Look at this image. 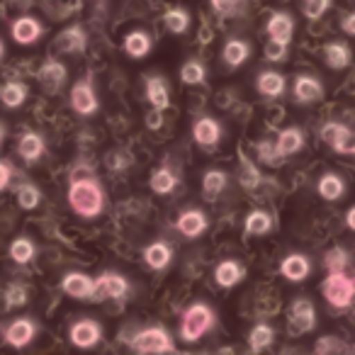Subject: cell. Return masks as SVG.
<instances>
[{"label":"cell","instance_id":"obj_1","mask_svg":"<svg viewBox=\"0 0 355 355\" xmlns=\"http://www.w3.org/2000/svg\"><path fill=\"white\" fill-rule=\"evenodd\" d=\"M69 207L83 219H95L103 214L105 190H103V185H100L98 178L88 175V178H78V180H71Z\"/></svg>","mask_w":355,"mask_h":355},{"label":"cell","instance_id":"obj_2","mask_svg":"<svg viewBox=\"0 0 355 355\" xmlns=\"http://www.w3.org/2000/svg\"><path fill=\"white\" fill-rule=\"evenodd\" d=\"M217 324V311L207 302H193L180 316V338L185 343H198Z\"/></svg>","mask_w":355,"mask_h":355},{"label":"cell","instance_id":"obj_3","mask_svg":"<svg viewBox=\"0 0 355 355\" xmlns=\"http://www.w3.org/2000/svg\"><path fill=\"white\" fill-rule=\"evenodd\" d=\"M321 295L336 309H345L353 304L355 300V280H350L343 270L340 272H329V277L321 285Z\"/></svg>","mask_w":355,"mask_h":355},{"label":"cell","instance_id":"obj_4","mask_svg":"<svg viewBox=\"0 0 355 355\" xmlns=\"http://www.w3.org/2000/svg\"><path fill=\"white\" fill-rule=\"evenodd\" d=\"M134 353H175V340L163 326L141 329L132 340Z\"/></svg>","mask_w":355,"mask_h":355},{"label":"cell","instance_id":"obj_5","mask_svg":"<svg viewBox=\"0 0 355 355\" xmlns=\"http://www.w3.org/2000/svg\"><path fill=\"white\" fill-rule=\"evenodd\" d=\"M69 103H71V110L80 117H93L95 112L100 110V100H98V93L93 88V80L90 76L85 78L76 80L71 85V93H69Z\"/></svg>","mask_w":355,"mask_h":355},{"label":"cell","instance_id":"obj_6","mask_svg":"<svg viewBox=\"0 0 355 355\" xmlns=\"http://www.w3.org/2000/svg\"><path fill=\"white\" fill-rule=\"evenodd\" d=\"M132 292V282L122 275V272L105 270L103 275H98L95 280V295L93 302H105V300H127Z\"/></svg>","mask_w":355,"mask_h":355},{"label":"cell","instance_id":"obj_7","mask_svg":"<svg viewBox=\"0 0 355 355\" xmlns=\"http://www.w3.org/2000/svg\"><path fill=\"white\" fill-rule=\"evenodd\" d=\"M316 326V309L309 300L300 297V300L292 302L290 306V319H287V331L292 336H302L306 331H314Z\"/></svg>","mask_w":355,"mask_h":355},{"label":"cell","instance_id":"obj_8","mask_svg":"<svg viewBox=\"0 0 355 355\" xmlns=\"http://www.w3.org/2000/svg\"><path fill=\"white\" fill-rule=\"evenodd\" d=\"M69 340H71V345H76V348H83V350L95 348V345L103 340V326H100V321L88 319V316H85V319H78L71 324Z\"/></svg>","mask_w":355,"mask_h":355},{"label":"cell","instance_id":"obj_9","mask_svg":"<svg viewBox=\"0 0 355 355\" xmlns=\"http://www.w3.org/2000/svg\"><path fill=\"white\" fill-rule=\"evenodd\" d=\"M37 331H40V326L32 316H20L3 329V340L12 348H27L37 338Z\"/></svg>","mask_w":355,"mask_h":355},{"label":"cell","instance_id":"obj_10","mask_svg":"<svg viewBox=\"0 0 355 355\" xmlns=\"http://www.w3.org/2000/svg\"><path fill=\"white\" fill-rule=\"evenodd\" d=\"M222 137H224V129H222V122H219V119L209 117V114L195 119L193 139H195V144H198L200 148H205V151H212V148L219 146Z\"/></svg>","mask_w":355,"mask_h":355},{"label":"cell","instance_id":"obj_11","mask_svg":"<svg viewBox=\"0 0 355 355\" xmlns=\"http://www.w3.org/2000/svg\"><path fill=\"white\" fill-rule=\"evenodd\" d=\"M321 141L329 144L338 153H353L355 151V134L340 122H326L319 132Z\"/></svg>","mask_w":355,"mask_h":355},{"label":"cell","instance_id":"obj_12","mask_svg":"<svg viewBox=\"0 0 355 355\" xmlns=\"http://www.w3.org/2000/svg\"><path fill=\"white\" fill-rule=\"evenodd\" d=\"M61 290L66 292L69 297L78 302H93L95 295V280L88 275V272H80V270H71L61 277Z\"/></svg>","mask_w":355,"mask_h":355},{"label":"cell","instance_id":"obj_13","mask_svg":"<svg viewBox=\"0 0 355 355\" xmlns=\"http://www.w3.org/2000/svg\"><path fill=\"white\" fill-rule=\"evenodd\" d=\"M10 37L20 46H32L35 42H40L42 37H44V25H42V20H37V17L22 15L10 25Z\"/></svg>","mask_w":355,"mask_h":355},{"label":"cell","instance_id":"obj_14","mask_svg":"<svg viewBox=\"0 0 355 355\" xmlns=\"http://www.w3.org/2000/svg\"><path fill=\"white\" fill-rule=\"evenodd\" d=\"M56 49L64 51V54H71V56L85 54V49H88V32H85L80 25L66 27V30H61L59 37H56Z\"/></svg>","mask_w":355,"mask_h":355},{"label":"cell","instance_id":"obj_15","mask_svg":"<svg viewBox=\"0 0 355 355\" xmlns=\"http://www.w3.org/2000/svg\"><path fill=\"white\" fill-rule=\"evenodd\" d=\"M37 80H40L46 93H56L69 80V69L59 59H46L37 71Z\"/></svg>","mask_w":355,"mask_h":355},{"label":"cell","instance_id":"obj_16","mask_svg":"<svg viewBox=\"0 0 355 355\" xmlns=\"http://www.w3.org/2000/svg\"><path fill=\"white\" fill-rule=\"evenodd\" d=\"M175 229L183 234L185 239H198L209 229V219H207V214L198 207L185 209V212H180V217L175 219Z\"/></svg>","mask_w":355,"mask_h":355},{"label":"cell","instance_id":"obj_17","mask_svg":"<svg viewBox=\"0 0 355 355\" xmlns=\"http://www.w3.org/2000/svg\"><path fill=\"white\" fill-rule=\"evenodd\" d=\"M292 95L300 105H314L316 100L324 98V85L316 76L300 73L292 83Z\"/></svg>","mask_w":355,"mask_h":355},{"label":"cell","instance_id":"obj_18","mask_svg":"<svg viewBox=\"0 0 355 355\" xmlns=\"http://www.w3.org/2000/svg\"><path fill=\"white\" fill-rule=\"evenodd\" d=\"M243 277H246V268H243V263L234 261V258L217 263V268H214V282L219 287H224V290H232V287L241 285Z\"/></svg>","mask_w":355,"mask_h":355},{"label":"cell","instance_id":"obj_19","mask_svg":"<svg viewBox=\"0 0 355 355\" xmlns=\"http://www.w3.org/2000/svg\"><path fill=\"white\" fill-rule=\"evenodd\" d=\"M44 153H46V141L40 132H25L20 137V141H17V156L25 163H30V166H35Z\"/></svg>","mask_w":355,"mask_h":355},{"label":"cell","instance_id":"obj_20","mask_svg":"<svg viewBox=\"0 0 355 355\" xmlns=\"http://www.w3.org/2000/svg\"><path fill=\"white\" fill-rule=\"evenodd\" d=\"M280 272H282V277L290 282H304L311 272V261L304 253H290V256L282 258Z\"/></svg>","mask_w":355,"mask_h":355},{"label":"cell","instance_id":"obj_21","mask_svg":"<svg viewBox=\"0 0 355 355\" xmlns=\"http://www.w3.org/2000/svg\"><path fill=\"white\" fill-rule=\"evenodd\" d=\"M251 42L246 40H239V37H232V40L224 44L222 49V61L227 64L229 71H236L241 69L243 64L248 61V56H251Z\"/></svg>","mask_w":355,"mask_h":355},{"label":"cell","instance_id":"obj_22","mask_svg":"<svg viewBox=\"0 0 355 355\" xmlns=\"http://www.w3.org/2000/svg\"><path fill=\"white\" fill-rule=\"evenodd\" d=\"M144 263H146L151 270L163 272L171 268L173 263V248L168 241H153L144 248Z\"/></svg>","mask_w":355,"mask_h":355},{"label":"cell","instance_id":"obj_23","mask_svg":"<svg viewBox=\"0 0 355 355\" xmlns=\"http://www.w3.org/2000/svg\"><path fill=\"white\" fill-rule=\"evenodd\" d=\"M266 32L270 40H277V42H285V44H290L292 42V35H295V20H292L290 12H272L270 17H268V25H266Z\"/></svg>","mask_w":355,"mask_h":355},{"label":"cell","instance_id":"obj_24","mask_svg":"<svg viewBox=\"0 0 355 355\" xmlns=\"http://www.w3.org/2000/svg\"><path fill=\"white\" fill-rule=\"evenodd\" d=\"M122 49L129 59H144V56L151 54L153 49V40L146 30H132L122 42Z\"/></svg>","mask_w":355,"mask_h":355},{"label":"cell","instance_id":"obj_25","mask_svg":"<svg viewBox=\"0 0 355 355\" xmlns=\"http://www.w3.org/2000/svg\"><path fill=\"white\" fill-rule=\"evenodd\" d=\"M256 90L263 98H282L287 90V78L280 71H263L256 78Z\"/></svg>","mask_w":355,"mask_h":355},{"label":"cell","instance_id":"obj_26","mask_svg":"<svg viewBox=\"0 0 355 355\" xmlns=\"http://www.w3.org/2000/svg\"><path fill=\"white\" fill-rule=\"evenodd\" d=\"M30 98V88L27 83L22 80H6V83L0 85V103L6 110H17L27 103Z\"/></svg>","mask_w":355,"mask_h":355},{"label":"cell","instance_id":"obj_27","mask_svg":"<svg viewBox=\"0 0 355 355\" xmlns=\"http://www.w3.org/2000/svg\"><path fill=\"white\" fill-rule=\"evenodd\" d=\"M146 100L153 110H166L171 105V90L163 76H148L146 78Z\"/></svg>","mask_w":355,"mask_h":355},{"label":"cell","instance_id":"obj_28","mask_svg":"<svg viewBox=\"0 0 355 355\" xmlns=\"http://www.w3.org/2000/svg\"><path fill=\"white\" fill-rule=\"evenodd\" d=\"M243 232L246 236H266L272 232V214L266 209H251L243 219Z\"/></svg>","mask_w":355,"mask_h":355},{"label":"cell","instance_id":"obj_29","mask_svg":"<svg viewBox=\"0 0 355 355\" xmlns=\"http://www.w3.org/2000/svg\"><path fill=\"white\" fill-rule=\"evenodd\" d=\"M277 151L282 153V156H295V153H300L302 148H304V132H302L300 127H287L280 132V137H277L275 141Z\"/></svg>","mask_w":355,"mask_h":355},{"label":"cell","instance_id":"obj_30","mask_svg":"<svg viewBox=\"0 0 355 355\" xmlns=\"http://www.w3.org/2000/svg\"><path fill=\"white\" fill-rule=\"evenodd\" d=\"M229 185V173L222 171V168H209V171H205L202 175V195L207 200L212 198H219V195L227 190Z\"/></svg>","mask_w":355,"mask_h":355},{"label":"cell","instance_id":"obj_31","mask_svg":"<svg viewBox=\"0 0 355 355\" xmlns=\"http://www.w3.org/2000/svg\"><path fill=\"white\" fill-rule=\"evenodd\" d=\"M324 61L329 69L340 71L353 61V51H350V46L343 44V42H329V44L324 46Z\"/></svg>","mask_w":355,"mask_h":355},{"label":"cell","instance_id":"obj_32","mask_svg":"<svg viewBox=\"0 0 355 355\" xmlns=\"http://www.w3.org/2000/svg\"><path fill=\"white\" fill-rule=\"evenodd\" d=\"M319 195L326 200V202H336V200L343 198L345 193V180L338 175V173H324L319 178V185H316Z\"/></svg>","mask_w":355,"mask_h":355},{"label":"cell","instance_id":"obj_33","mask_svg":"<svg viewBox=\"0 0 355 355\" xmlns=\"http://www.w3.org/2000/svg\"><path fill=\"white\" fill-rule=\"evenodd\" d=\"M178 175L171 171L168 166H161V168H156V171L151 173V178H148V185H151V190L156 195H171L173 190L178 188Z\"/></svg>","mask_w":355,"mask_h":355},{"label":"cell","instance_id":"obj_34","mask_svg":"<svg viewBox=\"0 0 355 355\" xmlns=\"http://www.w3.org/2000/svg\"><path fill=\"white\" fill-rule=\"evenodd\" d=\"M272 340H275V329L270 324H256L248 334V348L253 353H261V350L270 348Z\"/></svg>","mask_w":355,"mask_h":355},{"label":"cell","instance_id":"obj_35","mask_svg":"<svg viewBox=\"0 0 355 355\" xmlns=\"http://www.w3.org/2000/svg\"><path fill=\"white\" fill-rule=\"evenodd\" d=\"M163 25L171 35H185L190 30V12L185 8H171L163 15Z\"/></svg>","mask_w":355,"mask_h":355},{"label":"cell","instance_id":"obj_36","mask_svg":"<svg viewBox=\"0 0 355 355\" xmlns=\"http://www.w3.org/2000/svg\"><path fill=\"white\" fill-rule=\"evenodd\" d=\"M236 180H239V185H241L243 190H258V188H261V183H263V175H261V171H258L256 163L248 161V158H243L241 166H239Z\"/></svg>","mask_w":355,"mask_h":355},{"label":"cell","instance_id":"obj_37","mask_svg":"<svg viewBox=\"0 0 355 355\" xmlns=\"http://www.w3.org/2000/svg\"><path fill=\"white\" fill-rule=\"evenodd\" d=\"M35 256H37V246L30 236H17L15 241L10 243V258L17 266H27Z\"/></svg>","mask_w":355,"mask_h":355},{"label":"cell","instance_id":"obj_38","mask_svg":"<svg viewBox=\"0 0 355 355\" xmlns=\"http://www.w3.org/2000/svg\"><path fill=\"white\" fill-rule=\"evenodd\" d=\"M180 80L185 85H202L207 80V69H205L202 61L198 59H188L180 66Z\"/></svg>","mask_w":355,"mask_h":355},{"label":"cell","instance_id":"obj_39","mask_svg":"<svg viewBox=\"0 0 355 355\" xmlns=\"http://www.w3.org/2000/svg\"><path fill=\"white\" fill-rule=\"evenodd\" d=\"M42 202V190L37 188L35 183H22L20 188H17V205H20L22 209H37Z\"/></svg>","mask_w":355,"mask_h":355},{"label":"cell","instance_id":"obj_40","mask_svg":"<svg viewBox=\"0 0 355 355\" xmlns=\"http://www.w3.org/2000/svg\"><path fill=\"white\" fill-rule=\"evenodd\" d=\"M256 153H258V161L266 163V166L277 168V166H282V163H285V156L277 151L275 141H266V139H263V141H258L256 144Z\"/></svg>","mask_w":355,"mask_h":355},{"label":"cell","instance_id":"obj_41","mask_svg":"<svg viewBox=\"0 0 355 355\" xmlns=\"http://www.w3.org/2000/svg\"><path fill=\"white\" fill-rule=\"evenodd\" d=\"M30 302V290H27L22 282H12L6 290V304L8 309H17V306H25Z\"/></svg>","mask_w":355,"mask_h":355},{"label":"cell","instance_id":"obj_42","mask_svg":"<svg viewBox=\"0 0 355 355\" xmlns=\"http://www.w3.org/2000/svg\"><path fill=\"white\" fill-rule=\"evenodd\" d=\"M331 6H334V0H302V12L306 20L316 22L329 12Z\"/></svg>","mask_w":355,"mask_h":355},{"label":"cell","instance_id":"obj_43","mask_svg":"<svg viewBox=\"0 0 355 355\" xmlns=\"http://www.w3.org/2000/svg\"><path fill=\"white\" fill-rule=\"evenodd\" d=\"M209 6L219 17H234L239 12H243L246 0H209Z\"/></svg>","mask_w":355,"mask_h":355},{"label":"cell","instance_id":"obj_44","mask_svg":"<svg viewBox=\"0 0 355 355\" xmlns=\"http://www.w3.org/2000/svg\"><path fill=\"white\" fill-rule=\"evenodd\" d=\"M324 266H326V270H329V272L345 270V266H348V251H345V248H340V246L331 248V251L326 253V258H324Z\"/></svg>","mask_w":355,"mask_h":355},{"label":"cell","instance_id":"obj_45","mask_svg":"<svg viewBox=\"0 0 355 355\" xmlns=\"http://www.w3.org/2000/svg\"><path fill=\"white\" fill-rule=\"evenodd\" d=\"M287 46L290 44H285V42H277V40H268V44H266V59L270 61V64H277V61H282L287 56Z\"/></svg>","mask_w":355,"mask_h":355},{"label":"cell","instance_id":"obj_46","mask_svg":"<svg viewBox=\"0 0 355 355\" xmlns=\"http://www.w3.org/2000/svg\"><path fill=\"white\" fill-rule=\"evenodd\" d=\"M132 166V156L124 151H112L107 153V168L110 171H124V168Z\"/></svg>","mask_w":355,"mask_h":355},{"label":"cell","instance_id":"obj_47","mask_svg":"<svg viewBox=\"0 0 355 355\" xmlns=\"http://www.w3.org/2000/svg\"><path fill=\"white\" fill-rule=\"evenodd\" d=\"M12 178H15V168H12V163H8L6 158H0V193L8 190V185L12 183Z\"/></svg>","mask_w":355,"mask_h":355},{"label":"cell","instance_id":"obj_48","mask_svg":"<svg viewBox=\"0 0 355 355\" xmlns=\"http://www.w3.org/2000/svg\"><path fill=\"white\" fill-rule=\"evenodd\" d=\"M343 348L345 345L340 343V340H336L334 336H324V338H319L314 345L316 353H331V350H343Z\"/></svg>","mask_w":355,"mask_h":355},{"label":"cell","instance_id":"obj_49","mask_svg":"<svg viewBox=\"0 0 355 355\" xmlns=\"http://www.w3.org/2000/svg\"><path fill=\"white\" fill-rule=\"evenodd\" d=\"M93 175V166L90 163H78V168L73 166V171H71V180H78V178H88Z\"/></svg>","mask_w":355,"mask_h":355},{"label":"cell","instance_id":"obj_50","mask_svg":"<svg viewBox=\"0 0 355 355\" xmlns=\"http://www.w3.org/2000/svg\"><path fill=\"white\" fill-rule=\"evenodd\" d=\"M340 30H343L345 35L355 37V12H350V15L343 17V22H340Z\"/></svg>","mask_w":355,"mask_h":355},{"label":"cell","instance_id":"obj_51","mask_svg":"<svg viewBox=\"0 0 355 355\" xmlns=\"http://www.w3.org/2000/svg\"><path fill=\"white\" fill-rule=\"evenodd\" d=\"M146 127L148 129H161V110H153V114H148Z\"/></svg>","mask_w":355,"mask_h":355},{"label":"cell","instance_id":"obj_52","mask_svg":"<svg viewBox=\"0 0 355 355\" xmlns=\"http://www.w3.org/2000/svg\"><path fill=\"white\" fill-rule=\"evenodd\" d=\"M345 224H348V229H353L355 232V207L348 209V214H345Z\"/></svg>","mask_w":355,"mask_h":355},{"label":"cell","instance_id":"obj_53","mask_svg":"<svg viewBox=\"0 0 355 355\" xmlns=\"http://www.w3.org/2000/svg\"><path fill=\"white\" fill-rule=\"evenodd\" d=\"M12 3H15L20 10H30V8H32V0H12Z\"/></svg>","mask_w":355,"mask_h":355},{"label":"cell","instance_id":"obj_54","mask_svg":"<svg viewBox=\"0 0 355 355\" xmlns=\"http://www.w3.org/2000/svg\"><path fill=\"white\" fill-rule=\"evenodd\" d=\"M6 139H8V127L3 122H0V144L6 141Z\"/></svg>","mask_w":355,"mask_h":355},{"label":"cell","instance_id":"obj_55","mask_svg":"<svg viewBox=\"0 0 355 355\" xmlns=\"http://www.w3.org/2000/svg\"><path fill=\"white\" fill-rule=\"evenodd\" d=\"M6 56V44H3V40H0V59Z\"/></svg>","mask_w":355,"mask_h":355},{"label":"cell","instance_id":"obj_56","mask_svg":"<svg viewBox=\"0 0 355 355\" xmlns=\"http://www.w3.org/2000/svg\"><path fill=\"white\" fill-rule=\"evenodd\" d=\"M353 153H355V151H353Z\"/></svg>","mask_w":355,"mask_h":355}]
</instances>
